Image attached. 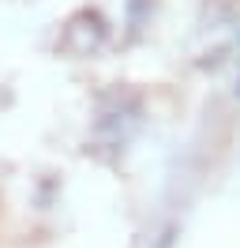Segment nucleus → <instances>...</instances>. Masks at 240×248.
<instances>
[{"instance_id": "1", "label": "nucleus", "mask_w": 240, "mask_h": 248, "mask_svg": "<svg viewBox=\"0 0 240 248\" xmlns=\"http://www.w3.org/2000/svg\"><path fill=\"white\" fill-rule=\"evenodd\" d=\"M143 124V106L139 98L128 91H113L98 102V117H94V143L109 147V151H124L128 140Z\"/></svg>"}, {"instance_id": "2", "label": "nucleus", "mask_w": 240, "mask_h": 248, "mask_svg": "<svg viewBox=\"0 0 240 248\" xmlns=\"http://www.w3.org/2000/svg\"><path fill=\"white\" fill-rule=\"evenodd\" d=\"M105 38H109L105 16L94 12V8H83V12H75V16L64 23L57 46L64 49L68 57H90V53H98V49L105 46Z\"/></svg>"}, {"instance_id": "3", "label": "nucleus", "mask_w": 240, "mask_h": 248, "mask_svg": "<svg viewBox=\"0 0 240 248\" xmlns=\"http://www.w3.org/2000/svg\"><path fill=\"white\" fill-rule=\"evenodd\" d=\"M143 16H150V0H128V23H132L135 31H139Z\"/></svg>"}]
</instances>
